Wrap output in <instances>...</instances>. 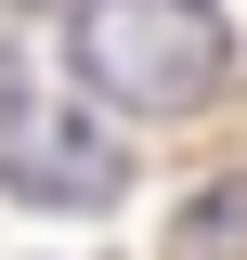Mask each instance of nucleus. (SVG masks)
I'll return each mask as SVG.
<instances>
[{
    "mask_svg": "<svg viewBox=\"0 0 247 260\" xmlns=\"http://www.w3.org/2000/svg\"><path fill=\"white\" fill-rule=\"evenodd\" d=\"M65 65L104 117H195L234 78V26H221V0H78Z\"/></svg>",
    "mask_w": 247,
    "mask_h": 260,
    "instance_id": "f257e3e1",
    "label": "nucleus"
},
{
    "mask_svg": "<svg viewBox=\"0 0 247 260\" xmlns=\"http://www.w3.org/2000/svg\"><path fill=\"white\" fill-rule=\"evenodd\" d=\"M0 195H26V208H117L130 195V130L104 104H0Z\"/></svg>",
    "mask_w": 247,
    "mask_h": 260,
    "instance_id": "f03ea898",
    "label": "nucleus"
},
{
    "mask_svg": "<svg viewBox=\"0 0 247 260\" xmlns=\"http://www.w3.org/2000/svg\"><path fill=\"white\" fill-rule=\"evenodd\" d=\"M169 260H247V182H195L169 221Z\"/></svg>",
    "mask_w": 247,
    "mask_h": 260,
    "instance_id": "7ed1b4c3",
    "label": "nucleus"
}]
</instances>
